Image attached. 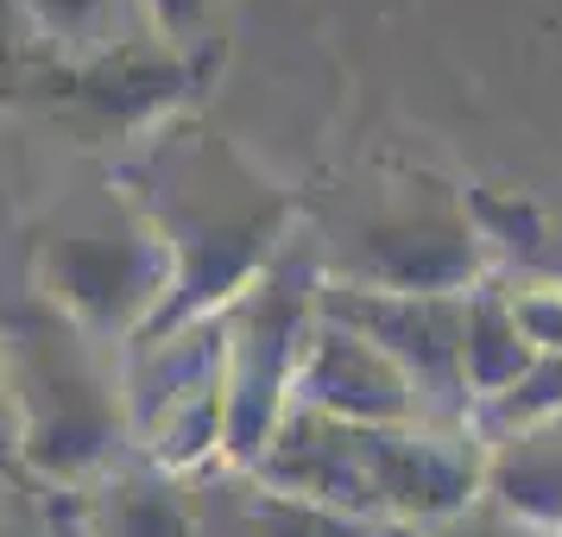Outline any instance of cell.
I'll return each mask as SVG.
<instances>
[{
	"instance_id": "6da1fadb",
	"label": "cell",
	"mask_w": 562,
	"mask_h": 537,
	"mask_svg": "<svg viewBox=\"0 0 562 537\" xmlns=\"http://www.w3.org/2000/svg\"><path fill=\"white\" fill-rule=\"evenodd\" d=\"M121 190L171 254V298L153 329L215 316L259 279V266L291 234V197L196 121H165L121 165Z\"/></svg>"
},
{
	"instance_id": "7a4b0ae2",
	"label": "cell",
	"mask_w": 562,
	"mask_h": 537,
	"mask_svg": "<svg viewBox=\"0 0 562 537\" xmlns=\"http://www.w3.org/2000/svg\"><path fill=\"white\" fill-rule=\"evenodd\" d=\"M13 474L38 493H82L133 456L121 405V355L57 316L45 298H20L0 316Z\"/></svg>"
},
{
	"instance_id": "3957f363",
	"label": "cell",
	"mask_w": 562,
	"mask_h": 537,
	"mask_svg": "<svg viewBox=\"0 0 562 537\" xmlns=\"http://www.w3.org/2000/svg\"><path fill=\"white\" fill-rule=\"evenodd\" d=\"M32 279L57 316H70L89 342L127 348L133 335L158 323L171 298V254L153 234V222L133 209L121 183L70 197L32 240Z\"/></svg>"
},
{
	"instance_id": "277c9868",
	"label": "cell",
	"mask_w": 562,
	"mask_h": 537,
	"mask_svg": "<svg viewBox=\"0 0 562 537\" xmlns=\"http://www.w3.org/2000/svg\"><path fill=\"white\" fill-rule=\"evenodd\" d=\"M316 284H323V240L284 234V247L259 266V279L222 304V342H228L222 468L234 474L254 468L279 417L291 411V380H297L310 323H316Z\"/></svg>"
},
{
	"instance_id": "5b68a950",
	"label": "cell",
	"mask_w": 562,
	"mask_h": 537,
	"mask_svg": "<svg viewBox=\"0 0 562 537\" xmlns=\"http://www.w3.org/2000/svg\"><path fill=\"white\" fill-rule=\"evenodd\" d=\"M222 310L178 323V329L133 335L121 348V405H127V443L139 461L165 474H203L222 461Z\"/></svg>"
},
{
	"instance_id": "8992f818",
	"label": "cell",
	"mask_w": 562,
	"mask_h": 537,
	"mask_svg": "<svg viewBox=\"0 0 562 537\" xmlns=\"http://www.w3.org/2000/svg\"><path fill=\"white\" fill-rule=\"evenodd\" d=\"M486 240L456 190L417 183L385 197L355 228V247L323 266V279L367 284V291H405V298H468L481 284Z\"/></svg>"
},
{
	"instance_id": "52a82bcc",
	"label": "cell",
	"mask_w": 562,
	"mask_h": 537,
	"mask_svg": "<svg viewBox=\"0 0 562 537\" xmlns=\"http://www.w3.org/2000/svg\"><path fill=\"white\" fill-rule=\"evenodd\" d=\"M316 316L367 335L405 373L424 424L468 430V385H461L468 298H405V291H367V284L323 279L316 284Z\"/></svg>"
},
{
	"instance_id": "ba28073f",
	"label": "cell",
	"mask_w": 562,
	"mask_h": 537,
	"mask_svg": "<svg viewBox=\"0 0 562 537\" xmlns=\"http://www.w3.org/2000/svg\"><path fill=\"white\" fill-rule=\"evenodd\" d=\"M291 405L323 411V417H335V424H373V430L424 424L405 373H398L367 335L341 329V323H329V316L310 323L304 360H297V380H291Z\"/></svg>"
},
{
	"instance_id": "9c48e42d",
	"label": "cell",
	"mask_w": 562,
	"mask_h": 537,
	"mask_svg": "<svg viewBox=\"0 0 562 537\" xmlns=\"http://www.w3.org/2000/svg\"><path fill=\"white\" fill-rule=\"evenodd\" d=\"M82 537H196V493L183 474L127 456L95 486L70 493Z\"/></svg>"
},
{
	"instance_id": "30bf717a",
	"label": "cell",
	"mask_w": 562,
	"mask_h": 537,
	"mask_svg": "<svg viewBox=\"0 0 562 537\" xmlns=\"http://www.w3.org/2000/svg\"><path fill=\"white\" fill-rule=\"evenodd\" d=\"M481 506L506 512L531 532H562V411L486 443Z\"/></svg>"
},
{
	"instance_id": "8fae6325",
	"label": "cell",
	"mask_w": 562,
	"mask_h": 537,
	"mask_svg": "<svg viewBox=\"0 0 562 537\" xmlns=\"http://www.w3.org/2000/svg\"><path fill=\"white\" fill-rule=\"evenodd\" d=\"M537 367V348L525 342L518 316H512L499 284H474L468 291V323H461V385H468V411L499 399Z\"/></svg>"
},
{
	"instance_id": "7c38bea8",
	"label": "cell",
	"mask_w": 562,
	"mask_h": 537,
	"mask_svg": "<svg viewBox=\"0 0 562 537\" xmlns=\"http://www.w3.org/2000/svg\"><path fill=\"white\" fill-rule=\"evenodd\" d=\"M20 13L70 64H95V57L133 45V38H153L139 0H20Z\"/></svg>"
},
{
	"instance_id": "4fadbf2b",
	"label": "cell",
	"mask_w": 562,
	"mask_h": 537,
	"mask_svg": "<svg viewBox=\"0 0 562 537\" xmlns=\"http://www.w3.org/2000/svg\"><path fill=\"white\" fill-rule=\"evenodd\" d=\"M240 518H247V537H373V525L297 493H272L254 474H240Z\"/></svg>"
},
{
	"instance_id": "5bb4252c",
	"label": "cell",
	"mask_w": 562,
	"mask_h": 537,
	"mask_svg": "<svg viewBox=\"0 0 562 537\" xmlns=\"http://www.w3.org/2000/svg\"><path fill=\"white\" fill-rule=\"evenodd\" d=\"M190 493H196V537H247V518H240V474L234 468H203L190 474Z\"/></svg>"
},
{
	"instance_id": "9a60e30c",
	"label": "cell",
	"mask_w": 562,
	"mask_h": 537,
	"mask_svg": "<svg viewBox=\"0 0 562 537\" xmlns=\"http://www.w3.org/2000/svg\"><path fill=\"white\" fill-rule=\"evenodd\" d=\"M139 13H146V26H153L158 45H171V52H196L209 38V20H215V0H139Z\"/></svg>"
},
{
	"instance_id": "2e32d148",
	"label": "cell",
	"mask_w": 562,
	"mask_h": 537,
	"mask_svg": "<svg viewBox=\"0 0 562 537\" xmlns=\"http://www.w3.org/2000/svg\"><path fill=\"white\" fill-rule=\"evenodd\" d=\"M0 537H52V500L38 486H13V500L0 506Z\"/></svg>"
},
{
	"instance_id": "e0dca14e",
	"label": "cell",
	"mask_w": 562,
	"mask_h": 537,
	"mask_svg": "<svg viewBox=\"0 0 562 537\" xmlns=\"http://www.w3.org/2000/svg\"><path fill=\"white\" fill-rule=\"evenodd\" d=\"M468 537H550V532H531V525H518V518H506V512L474 506L468 512Z\"/></svg>"
},
{
	"instance_id": "ac0fdd59",
	"label": "cell",
	"mask_w": 562,
	"mask_h": 537,
	"mask_svg": "<svg viewBox=\"0 0 562 537\" xmlns=\"http://www.w3.org/2000/svg\"><path fill=\"white\" fill-rule=\"evenodd\" d=\"M0 474H13V405H7V342H0Z\"/></svg>"
},
{
	"instance_id": "d6986e66",
	"label": "cell",
	"mask_w": 562,
	"mask_h": 537,
	"mask_svg": "<svg viewBox=\"0 0 562 537\" xmlns=\"http://www.w3.org/2000/svg\"><path fill=\"white\" fill-rule=\"evenodd\" d=\"M373 537H468V518H442V525H373Z\"/></svg>"
},
{
	"instance_id": "ffe728a7",
	"label": "cell",
	"mask_w": 562,
	"mask_h": 537,
	"mask_svg": "<svg viewBox=\"0 0 562 537\" xmlns=\"http://www.w3.org/2000/svg\"><path fill=\"white\" fill-rule=\"evenodd\" d=\"M45 500H52V537H82L77 512H70V493H45Z\"/></svg>"
},
{
	"instance_id": "44dd1931",
	"label": "cell",
	"mask_w": 562,
	"mask_h": 537,
	"mask_svg": "<svg viewBox=\"0 0 562 537\" xmlns=\"http://www.w3.org/2000/svg\"><path fill=\"white\" fill-rule=\"evenodd\" d=\"M13 486H20V474H0V506L13 500Z\"/></svg>"
}]
</instances>
